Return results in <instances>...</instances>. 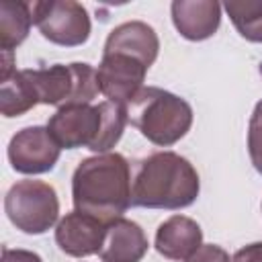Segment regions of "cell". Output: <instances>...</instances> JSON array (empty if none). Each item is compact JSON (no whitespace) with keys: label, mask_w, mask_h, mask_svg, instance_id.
<instances>
[{"label":"cell","mask_w":262,"mask_h":262,"mask_svg":"<svg viewBox=\"0 0 262 262\" xmlns=\"http://www.w3.org/2000/svg\"><path fill=\"white\" fill-rule=\"evenodd\" d=\"M2 262H43V258L31 250H10V248H4L2 250Z\"/></svg>","instance_id":"obj_21"},{"label":"cell","mask_w":262,"mask_h":262,"mask_svg":"<svg viewBox=\"0 0 262 262\" xmlns=\"http://www.w3.org/2000/svg\"><path fill=\"white\" fill-rule=\"evenodd\" d=\"M223 8L246 41L262 43V0H227Z\"/></svg>","instance_id":"obj_17"},{"label":"cell","mask_w":262,"mask_h":262,"mask_svg":"<svg viewBox=\"0 0 262 262\" xmlns=\"http://www.w3.org/2000/svg\"><path fill=\"white\" fill-rule=\"evenodd\" d=\"M127 119L147 141L168 147L190 131L192 106L170 90L143 86L127 104Z\"/></svg>","instance_id":"obj_3"},{"label":"cell","mask_w":262,"mask_h":262,"mask_svg":"<svg viewBox=\"0 0 262 262\" xmlns=\"http://www.w3.org/2000/svg\"><path fill=\"white\" fill-rule=\"evenodd\" d=\"M61 149H94L102 131V104H68L55 111L47 123Z\"/></svg>","instance_id":"obj_7"},{"label":"cell","mask_w":262,"mask_h":262,"mask_svg":"<svg viewBox=\"0 0 262 262\" xmlns=\"http://www.w3.org/2000/svg\"><path fill=\"white\" fill-rule=\"evenodd\" d=\"M231 262H262V242H254L239 248L233 254Z\"/></svg>","instance_id":"obj_20"},{"label":"cell","mask_w":262,"mask_h":262,"mask_svg":"<svg viewBox=\"0 0 262 262\" xmlns=\"http://www.w3.org/2000/svg\"><path fill=\"white\" fill-rule=\"evenodd\" d=\"M61 154V147L53 139L47 127H25L16 131L8 141V162L12 170L20 174H45L53 170Z\"/></svg>","instance_id":"obj_8"},{"label":"cell","mask_w":262,"mask_h":262,"mask_svg":"<svg viewBox=\"0 0 262 262\" xmlns=\"http://www.w3.org/2000/svg\"><path fill=\"white\" fill-rule=\"evenodd\" d=\"M39 33L55 45L78 47L90 37L88 10L74 0H37L31 4Z\"/></svg>","instance_id":"obj_6"},{"label":"cell","mask_w":262,"mask_h":262,"mask_svg":"<svg viewBox=\"0 0 262 262\" xmlns=\"http://www.w3.org/2000/svg\"><path fill=\"white\" fill-rule=\"evenodd\" d=\"M147 66L125 53H102V59L96 70V80L100 94L111 102L129 104L131 98L143 88Z\"/></svg>","instance_id":"obj_9"},{"label":"cell","mask_w":262,"mask_h":262,"mask_svg":"<svg viewBox=\"0 0 262 262\" xmlns=\"http://www.w3.org/2000/svg\"><path fill=\"white\" fill-rule=\"evenodd\" d=\"M102 53H125V55H131L143 61L149 68L158 59L160 39L154 27H149L147 23L127 20L108 33Z\"/></svg>","instance_id":"obj_13"},{"label":"cell","mask_w":262,"mask_h":262,"mask_svg":"<svg viewBox=\"0 0 262 262\" xmlns=\"http://www.w3.org/2000/svg\"><path fill=\"white\" fill-rule=\"evenodd\" d=\"M8 221L23 233L41 235L49 231L59 217V199L55 188L43 180H18L4 196Z\"/></svg>","instance_id":"obj_5"},{"label":"cell","mask_w":262,"mask_h":262,"mask_svg":"<svg viewBox=\"0 0 262 262\" xmlns=\"http://www.w3.org/2000/svg\"><path fill=\"white\" fill-rule=\"evenodd\" d=\"M154 244L168 260H188L203 246V229L186 215H172L158 225Z\"/></svg>","instance_id":"obj_14"},{"label":"cell","mask_w":262,"mask_h":262,"mask_svg":"<svg viewBox=\"0 0 262 262\" xmlns=\"http://www.w3.org/2000/svg\"><path fill=\"white\" fill-rule=\"evenodd\" d=\"M248 154L256 172L262 174V98L256 102L248 123Z\"/></svg>","instance_id":"obj_18"},{"label":"cell","mask_w":262,"mask_h":262,"mask_svg":"<svg viewBox=\"0 0 262 262\" xmlns=\"http://www.w3.org/2000/svg\"><path fill=\"white\" fill-rule=\"evenodd\" d=\"M184 262H231V258H229V254L221 246H217V244H203Z\"/></svg>","instance_id":"obj_19"},{"label":"cell","mask_w":262,"mask_h":262,"mask_svg":"<svg viewBox=\"0 0 262 262\" xmlns=\"http://www.w3.org/2000/svg\"><path fill=\"white\" fill-rule=\"evenodd\" d=\"M147 235L141 225L119 217L106 223L98 256L102 262H139L147 254Z\"/></svg>","instance_id":"obj_12"},{"label":"cell","mask_w":262,"mask_h":262,"mask_svg":"<svg viewBox=\"0 0 262 262\" xmlns=\"http://www.w3.org/2000/svg\"><path fill=\"white\" fill-rule=\"evenodd\" d=\"M33 10L29 2L23 0H2L0 2V47L2 51L16 49L31 31Z\"/></svg>","instance_id":"obj_15"},{"label":"cell","mask_w":262,"mask_h":262,"mask_svg":"<svg viewBox=\"0 0 262 262\" xmlns=\"http://www.w3.org/2000/svg\"><path fill=\"white\" fill-rule=\"evenodd\" d=\"M76 211L102 223L123 217L131 207V166L117 151L84 158L72 176Z\"/></svg>","instance_id":"obj_1"},{"label":"cell","mask_w":262,"mask_h":262,"mask_svg":"<svg viewBox=\"0 0 262 262\" xmlns=\"http://www.w3.org/2000/svg\"><path fill=\"white\" fill-rule=\"evenodd\" d=\"M37 104L39 98L25 70H16L8 78L0 80V113L6 119L20 117Z\"/></svg>","instance_id":"obj_16"},{"label":"cell","mask_w":262,"mask_h":262,"mask_svg":"<svg viewBox=\"0 0 262 262\" xmlns=\"http://www.w3.org/2000/svg\"><path fill=\"white\" fill-rule=\"evenodd\" d=\"M201 192L194 166L176 151H154L135 162L131 176V205L143 209H184Z\"/></svg>","instance_id":"obj_2"},{"label":"cell","mask_w":262,"mask_h":262,"mask_svg":"<svg viewBox=\"0 0 262 262\" xmlns=\"http://www.w3.org/2000/svg\"><path fill=\"white\" fill-rule=\"evenodd\" d=\"M170 14L180 37L188 41H205L221 25V4L215 0H174Z\"/></svg>","instance_id":"obj_11"},{"label":"cell","mask_w":262,"mask_h":262,"mask_svg":"<svg viewBox=\"0 0 262 262\" xmlns=\"http://www.w3.org/2000/svg\"><path fill=\"white\" fill-rule=\"evenodd\" d=\"M104 227L106 223L86 213L72 211L57 221L55 244L63 254L72 258H86L100 252L104 239Z\"/></svg>","instance_id":"obj_10"},{"label":"cell","mask_w":262,"mask_h":262,"mask_svg":"<svg viewBox=\"0 0 262 262\" xmlns=\"http://www.w3.org/2000/svg\"><path fill=\"white\" fill-rule=\"evenodd\" d=\"M39 104L68 106V104H90L100 92L96 70L90 63H53L49 68L25 70Z\"/></svg>","instance_id":"obj_4"}]
</instances>
